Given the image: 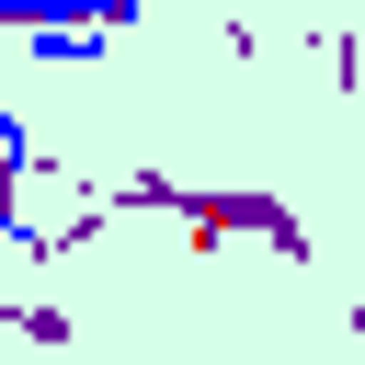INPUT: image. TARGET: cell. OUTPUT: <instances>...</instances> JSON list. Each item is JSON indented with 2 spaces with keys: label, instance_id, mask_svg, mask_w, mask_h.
Returning <instances> with one entry per match:
<instances>
[{
  "label": "cell",
  "instance_id": "7a4b0ae2",
  "mask_svg": "<svg viewBox=\"0 0 365 365\" xmlns=\"http://www.w3.org/2000/svg\"><path fill=\"white\" fill-rule=\"evenodd\" d=\"M34 57L46 68H80V57H103V34H34Z\"/></svg>",
  "mask_w": 365,
  "mask_h": 365
},
{
  "label": "cell",
  "instance_id": "6da1fadb",
  "mask_svg": "<svg viewBox=\"0 0 365 365\" xmlns=\"http://www.w3.org/2000/svg\"><path fill=\"white\" fill-rule=\"evenodd\" d=\"M11 23H34V34H103V23H137L148 0H0Z\"/></svg>",
  "mask_w": 365,
  "mask_h": 365
}]
</instances>
